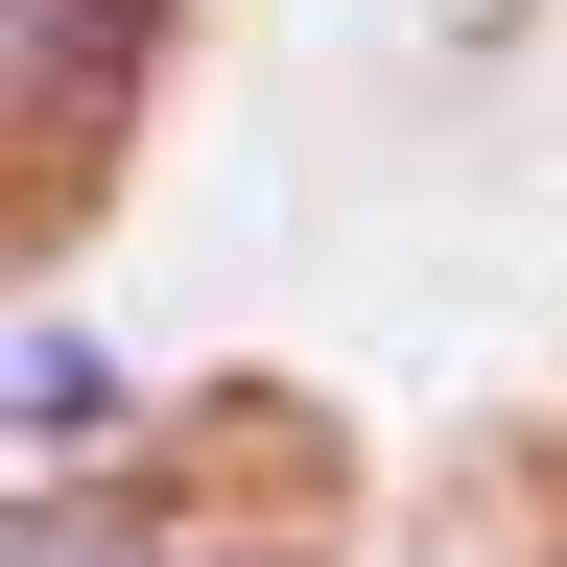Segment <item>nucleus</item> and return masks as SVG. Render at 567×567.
Here are the masks:
<instances>
[{
    "instance_id": "obj_1",
    "label": "nucleus",
    "mask_w": 567,
    "mask_h": 567,
    "mask_svg": "<svg viewBox=\"0 0 567 567\" xmlns=\"http://www.w3.org/2000/svg\"><path fill=\"white\" fill-rule=\"evenodd\" d=\"M118 48H142V0H0V142L118 118Z\"/></svg>"
},
{
    "instance_id": "obj_2",
    "label": "nucleus",
    "mask_w": 567,
    "mask_h": 567,
    "mask_svg": "<svg viewBox=\"0 0 567 567\" xmlns=\"http://www.w3.org/2000/svg\"><path fill=\"white\" fill-rule=\"evenodd\" d=\"M0 567H166L118 496H0Z\"/></svg>"
}]
</instances>
